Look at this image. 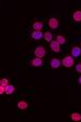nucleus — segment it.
<instances>
[{"label":"nucleus","instance_id":"nucleus-14","mask_svg":"<svg viewBox=\"0 0 81 122\" xmlns=\"http://www.w3.org/2000/svg\"><path fill=\"white\" fill-rule=\"evenodd\" d=\"M32 27H34L35 30H41L43 28V24L41 22H35V23L32 24Z\"/></svg>","mask_w":81,"mask_h":122},{"label":"nucleus","instance_id":"nucleus-10","mask_svg":"<svg viewBox=\"0 0 81 122\" xmlns=\"http://www.w3.org/2000/svg\"><path fill=\"white\" fill-rule=\"evenodd\" d=\"M44 39H46V41H48V42H52L53 41V35H52V32H50V31H46L44 32Z\"/></svg>","mask_w":81,"mask_h":122},{"label":"nucleus","instance_id":"nucleus-2","mask_svg":"<svg viewBox=\"0 0 81 122\" xmlns=\"http://www.w3.org/2000/svg\"><path fill=\"white\" fill-rule=\"evenodd\" d=\"M35 55L36 57H39V58H42L44 55H46V50H44L43 46H37L35 49Z\"/></svg>","mask_w":81,"mask_h":122},{"label":"nucleus","instance_id":"nucleus-4","mask_svg":"<svg viewBox=\"0 0 81 122\" xmlns=\"http://www.w3.org/2000/svg\"><path fill=\"white\" fill-rule=\"evenodd\" d=\"M43 36H44V34L41 31V30H35V31L31 32V38H32V39H35V40L41 39Z\"/></svg>","mask_w":81,"mask_h":122},{"label":"nucleus","instance_id":"nucleus-15","mask_svg":"<svg viewBox=\"0 0 81 122\" xmlns=\"http://www.w3.org/2000/svg\"><path fill=\"white\" fill-rule=\"evenodd\" d=\"M56 41H57L60 44H64L65 42H66V39H65L64 36H62V35H58L57 37H56Z\"/></svg>","mask_w":81,"mask_h":122},{"label":"nucleus","instance_id":"nucleus-9","mask_svg":"<svg viewBox=\"0 0 81 122\" xmlns=\"http://www.w3.org/2000/svg\"><path fill=\"white\" fill-rule=\"evenodd\" d=\"M72 19H74L76 22H81V11L80 10L74 12V14H72Z\"/></svg>","mask_w":81,"mask_h":122},{"label":"nucleus","instance_id":"nucleus-3","mask_svg":"<svg viewBox=\"0 0 81 122\" xmlns=\"http://www.w3.org/2000/svg\"><path fill=\"white\" fill-rule=\"evenodd\" d=\"M50 48H51V50L53 51V52H55V53H57V52H60L61 50V44L58 43L57 41H52L50 42Z\"/></svg>","mask_w":81,"mask_h":122},{"label":"nucleus","instance_id":"nucleus-6","mask_svg":"<svg viewBox=\"0 0 81 122\" xmlns=\"http://www.w3.org/2000/svg\"><path fill=\"white\" fill-rule=\"evenodd\" d=\"M31 65L35 67H40L42 66V64H43V61H42V58H39V57H35L31 60Z\"/></svg>","mask_w":81,"mask_h":122},{"label":"nucleus","instance_id":"nucleus-18","mask_svg":"<svg viewBox=\"0 0 81 122\" xmlns=\"http://www.w3.org/2000/svg\"><path fill=\"white\" fill-rule=\"evenodd\" d=\"M76 70L78 72H81V64H77L76 65Z\"/></svg>","mask_w":81,"mask_h":122},{"label":"nucleus","instance_id":"nucleus-12","mask_svg":"<svg viewBox=\"0 0 81 122\" xmlns=\"http://www.w3.org/2000/svg\"><path fill=\"white\" fill-rule=\"evenodd\" d=\"M14 91H15V88H14V85H12V84L5 85V94H12Z\"/></svg>","mask_w":81,"mask_h":122},{"label":"nucleus","instance_id":"nucleus-16","mask_svg":"<svg viewBox=\"0 0 81 122\" xmlns=\"http://www.w3.org/2000/svg\"><path fill=\"white\" fill-rule=\"evenodd\" d=\"M0 84H2V85H8V84H9V80H8L7 78H2L1 80H0Z\"/></svg>","mask_w":81,"mask_h":122},{"label":"nucleus","instance_id":"nucleus-13","mask_svg":"<svg viewBox=\"0 0 81 122\" xmlns=\"http://www.w3.org/2000/svg\"><path fill=\"white\" fill-rule=\"evenodd\" d=\"M70 118H71V120H74V121H81V113L72 112L71 116H70Z\"/></svg>","mask_w":81,"mask_h":122},{"label":"nucleus","instance_id":"nucleus-8","mask_svg":"<svg viewBox=\"0 0 81 122\" xmlns=\"http://www.w3.org/2000/svg\"><path fill=\"white\" fill-rule=\"evenodd\" d=\"M61 64H62V62H61L58 58H53V60H51V62H50V65H51L52 68H58V67L61 66Z\"/></svg>","mask_w":81,"mask_h":122},{"label":"nucleus","instance_id":"nucleus-5","mask_svg":"<svg viewBox=\"0 0 81 122\" xmlns=\"http://www.w3.org/2000/svg\"><path fill=\"white\" fill-rule=\"evenodd\" d=\"M49 26H50V28H52V29H56V28L58 27L57 19H55V17H51V19L49 20Z\"/></svg>","mask_w":81,"mask_h":122},{"label":"nucleus","instance_id":"nucleus-19","mask_svg":"<svg viewBox=\"0 0 81 122\" xmlns=\"http://www.w3.org/2000/svg\"><path fill=\"white\" fill-rule=\"evenodd\" d=\"M78 82H79V83H80V84H81V76L79 77V79H78Z\"/></svg>","mask_w":81,"mask_h":122},{"label":"nucleus","instance_id":"nucleus-1","mask_svg":"<svg viewBox=\"0 0 81 122\" xmlns=\"http://www.w3.org/2000/svg\"><path fill=\"white\" fill-rule=\"evenodd\" d=\"M74 64H75V61H74V57H72L71 55L65 56L62 61V65L64 67H66V68H70V67H72Z\"/></svg>","mask_w":81,"mask_h":122},{"label":"nucleus","instance_id":"nucleus-11","mask_svg":"<svg viewBox=\"0 0 81 122\" xmlns=\"http://www.w3.org/2000/svg\"><path fill=\"white\" fill-rule=\"evenodd\" d=\"M17 107H19L21 110H24V109H27L28 104L26 103L25 101H20L19 103H17Z\"/></svg>","mask_w":81,"mask_h":122},{"label":"nucleus","instance_id":"nucleus-7","mask_svg":"<svg viewBox=\"0 0 81 122\" xmlns=\"http://www.w3.org/2000/svg\"><path fill=\"white\" fill-rule=\"evenodd\" d=\"M81 55V49L79 46H74L71 49V56L72 57H79Z\"/></svg>","mask_w":81,"mask_h":122},{"label":"nucleus","instance_id":"nucleus-17","mask_svg":"<svg viewBox=\"0 0 81 122\" xmlns=\"http://www.w3.org/2000/svg\"><path fill=\"white\" fill-rule=\"evenodd\" d=\"M5 93V85L0 84V94H3Z\"/></svg>","mask_w":81,"mask_h":122}]
</instances>
